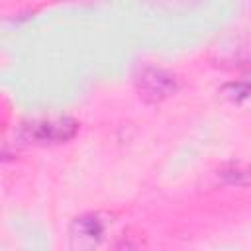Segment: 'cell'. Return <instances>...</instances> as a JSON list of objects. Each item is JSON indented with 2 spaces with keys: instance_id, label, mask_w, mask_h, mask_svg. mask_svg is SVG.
Segmentation results:
<instances>
[{
  "instance_id": "1",
  "label": "cell",
  "mask_w": 251,
  "mask_h": 251,
  "mask_svg": "<svg viewBox=\"0 0 251 251\" xmlns=\"http://www.w3.org/2000/svg\"><path fill=\"white\" fill-rule=\"evenodd\" d=\"M133 84L139 98L147 104H159L180 88V80L175 73L153 65L141 67L133 76Z\"/></svg>"
},
{
  "instance_id": "3",
  "label": "cell",
  "mask_w": 251,
  "mask_h": 251,
  "mask_svg": "<svg viewBox=\"0 0 251 251\" xmlns=\"http://www.w3.org/2000/svg\"><path fill=\"white\" fill-rule=\"evenodd\" d=\"M106 233V222L100 214L88 212L75 218L69 226V245L71 249H92L98 247Z\"/></svg>"
},
{
  "instance_id": "4",
  "label": "cell",
  "mask_w": 251,
  "mask_h": 251,
  "mask_svg": "<svg viewBox=\"0 0 251 251\" xmlns=\"http://www.w3.org/2000/svg\"><path fill=\"white\" fill-rule=\"evenodd\" d=\"M220 176L235 186H251V167H243V165H229L226 167Z\"/></svg>"
},
{
  "instance_id": "2",
  "label": "cell",
  "mask_w": 251,
  "mask_h": 251,
  "mask_svg": "<svg viewBox=\"0 0 251 251\" xmlns=\"http://www.w3.org/2000/svg\"><path fill=\"white\" fill-rule=\"evenodd\" d=\"M80 124L73 118H39L24 124L22 135L27 141L39 143V145H59L67 143L78 133Z\"/></svg>"
}]
</instances>
